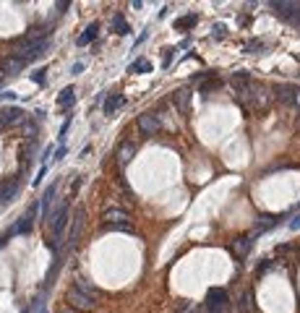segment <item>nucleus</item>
Wrapping results in <instances>:
<instances>
[{
	"mask_svg": "<svg viewBox=\"0 0 300 313\" xmlns=\"http://www.w3.org/2000/svg\"><path fill=\"white\" fill-rule=\"evenodd\" d=\"M84 217H86V209H84V206H79V209L73 211V217H71V230H68V248H73V246H76L79 235H81V230H84Z\"/></svg>",
	"mask_w": 300,
	"mask_h": 313,
	"instance_id": "4",
	"label": "nucleus"
},
{
	"mask_svg": "<svg viewBox=\"0 0 300 313\" xmlns=\"http://www.w3.org/2000/svg\"><path fill=\"white\" fill-rule=\"evenodd\" d=\"M245 50H248V52H259V50H264V44L256 40V42H248V44H245Z\"/></svg>",
	"mask_w": 300,
	"mask_h": 313,
	"instance_id": "31",
	"label": "nucleus"
},
{
	"mask_svg": "<svg viewBox=\"0 0 300 313\" xmlns=\"http://www.w3.org/2000/svg\"><path fill=\"white\" fill-rule=\"evenodd\" d=\"M232 86H235V83H248L251 81V76H248V71H238V73H232Z\"/></svg>",
	"mask_w": 300,
	"mask_h": 313,
	"instance_id": "28",
	"label": "nucleus"
},
{
	"mask_svg": "<svg viewBox=\"0 0 300 313\" xmlns=\"http://www.w3.org/2000/svg\"><path fill=\"white\" fill-rule=\"evenodd\" d=\"M112 29H115V34H120V37L131 34V26L125 24V19L120 16V13H115V16H112Z\"/></svg>",
	"mask_w": 300,
	"mask_h": 313,
	"instance_id": "21",
	"label": "nucleus"
},
{
	"mask_svg": "<svg viewBox=\"0 0 300 313\" xmlns=\"http://www.w3.org/2000/svg\"><path fill=\"white\" fill-rule=\"evenodd\" d=\"M191 99H193L191 89H178L175 94H172V102H175V107L183 112V115H188V112H191Z\"/></svg>",
	"mask_w": 300,
	"mask_h": 313,
	"instance_id": "11",
	"label": "nucleus"
},
{
	"mask_svg": "<svg viewBox=\"0 0 300 313\" xmlns=\"http://www.w3.org/2000/svg\"><path fill=\"white\" fill-rule=\"evenodd\" d=\"M290 24H292V26H298V29H300V8L295 11V16H292V19H290Z\"/></svg>",
	"mask_w": 300,
	"mask_h": 313,
	"instance_id": "36",
	"label": "nucleus"
},
{
	"mask_svg": "<svg viewBox=\"0 0 300 313\" xmlns=\"http://www.w3.org/2000/svg\"><path fill=\"white\" fill-rule=\"evenodd\" d=\"M58 271H60V258H55L52 261V269H50V274H47V279H44V285H42V292H47V290L55 285V277H58Z\"/></svg>",
	"mask_w": 300,
	"mask_h": 313,
	"instance_id": "22",
	"label": "nucleus"
},
{
	"mask_svg": "<svg viewBox=\"0 0 300 313\" xmlns=\"http://www.w3.org/2000/svg\"><path fill=\"white\" fill-rule=\"evenodd\" d=\"M292 107L298 110V115H300V89L295 91V99H292Z\"/></svg>",
	"mask_w": 300,
	"mask_h": 313,
	"instance_id": "34",
	"label": "nucleus"
},
{
	"mask_svg": "<svg viewBox=\"0 0 300 313\" xmlns=\"http://www.w3.org/2000/svg\"><path fill=\"white\" fill-rule=\"evenodd\" d=\"M123 107V94H110L107 99H104V115H115V112Z\"/></svg>",
	"mask_w": 300,
	"mask_h": 313,
	"instance_id": "18",
	"label": "nucleus"
},
{
	"mask_svg": "<svg viewBox=\"0 0 300 313\" xmlns=\"http://www.w3.org/2000/svg\"><path fill=\"white\" fill-rule=\"evenodd\" d=\"M149 71H152V63L146 58H139L136 63L128 65V73H149Z\"/></svg>",
	"mask_w": 300,
	"mask_h": 313,
	"instance_id": "23",
	"label": "nucleus"
},
{
	"mask_svg": "<svg viewBox=\"0 0 300 313\" xmlns=\"http://www.w3.org/2000/svg\"><path fill=\"white\" fill-rule=\"evenodd\" d=\"M63 157H65V146H60V149L55 151V157H52V162H60Z\"/></svg>",
	"mask_w": 300,
	"mask_h": 313,
	"instance_id": "33",
	"label": "nucleus"
},
{
	"mask_svg": "<svg viewBox=\"0 0 300 313\" xmlns=\"http://www.w3.org/2000/svg\"><path fill=\"white\" fill-rule=\"evenodd\" d=\"M300 8V3H284V0H274L272 3V11H274V16H280V19H292L295 16V11Z\"/></svg>",
	"mask_w": 300,
	"mask_h": 313,
	"instance_id": "13",
	"label": "nucleus"
},
{
	"mask_svg": "<svg viewBox=\"0 0 300 313\" xmlns=\"http://www.w3.org/2000/svg\"><path fill=\"white\" fill-rule=\"evenodd\" d=\"M24 120H26V112L24 110L5 107V110H0V131H3V128H13V125H19V123H24Z\"/></svg>",
	"mask_w": 300,
	"mask_h": 313,
	"instance_id": "6",
	"label": "nucleus"
},
{
	"mask_svg": "<svg viewBox=\"0 0 300 313\" xmlns=\"http://www.w3.org/2000/svg\"><path fill=\"white\" fill-rule=\"evenodd\" d=\"M24 133H29V139H32L34 141V133H37V123H34V120H24Z\"/></svg>",
	"mask_w": 300,
	"mask_h": 313,
	"instance_id": "30",
	"label": "nucleus"
},
{
	"mask_svg": "<svg viewBox=\"0 0 300 313\" xmlns=\"http://www.w3.org/2000/svg\"><path fill=\"white\" fill-rule=\"evenodd\" d=\"M73 99H76V89H73V86H65V89L58 94V104H60V107H71Z\"/></svg>",
	"mask_w": 300,
	"mask_h": 313,
	"instance_id": "20",
	"label": "nucleus"
},
{
	"mask_svg": "<svg viewBox=\"0 0 300 313\" xmlns=\"http://www.w3.org/2000/svg\"><path fill=\"white\" fill-rule=\"evenodd\" d=\"M136 125H139L141 136H154V133H160V118H157L154 112H144V115H139Z\"/></svg>",
	"mask_w": 300,
	"mask_h": 313,
	"instance_id": "9",
	"label": "nucleus"
},
{
	"mask_svg": "<svg viewBox=\"0 0 300 313\" xmlns=\"http://www.w3.org/2000/svg\"><path fill=\"white\" fill-rule=\"evenodd\" d=\"M220 83H222V81H217V79H214V76H212V79H209L206 83H201V94H209V91H214V89H220Z\"/></svg>",
	"mask_w": 300,
	"mask_h": 313,
	"instance_id": "29",
	"label": "nucleus"
},
{
	"mask_svg": "<svg viewBox=\"0 0 300 313\" xmlns=\"http://www.w3.org/2000/svg\"><path fill=\"white\" fill-rule=\"evenodd\" d=\"M102 219H104V225H120V222H131V214L125 209H115L112 206V209H107L102 214Z\"/></svg>",
	"mask_w": 300,
	"mask_h": 313,
	"instance_id": "15",
	"label": "nucleus"
},
{
	"mask_svg": "<svg viewBox=\"0 0 300 313\" xmlns=\"http://www.w3.org/2000/svg\"><path fill=\"white\" fill-rule=\"evenodd\" d=\"M107 232H133V225L131 222H120V225H104Z\"/></svg>",
	"mask_w": 300,
	"mask_h": 313,
	"instance_id": "26",
	"label": "nucleus"
},
{
	"mask_svg": "<svg viewBox=\"0 0 300 313\" xmlns=\"http://www.w3.org/2000/svg\"><path fill=\"white\" fill-rule=\"evenodd\" d=\"M295 91H298L295 83H277V86H274V97L280 99V102H284V104H292Z\"/></svg>",
	"mask_w": 300,
	"mask_h": 313,
	"instance_id": "14",
	"label": "nucleus"
},
{
	"mask_svg": "<svg viewBox=\"0 0 300 313\" xmlns=\"http://www.w3.org/2000/svg\"><path fill=\"white\" fill-rule=\"evenodd\" d=\"M73 287H76L79 292H84V295L92 297V300L100 303V290H97V287L92 285V282H86V279H76V282H73Z\"/></svg>",
	"mask_w": 300,
	"mask_h": 313,
	"instance_id": "17",
	"label": "nucleus"
},
{
	"mask_svg": "<svg viewBox=\"0 0 300 313\" xmlns=\"http://www.w3.org/2000/svg\"><path fill=\"white\" fill-rule=\"evenodd\" d=\"M65 300H68L71 308H76V311H89V308H94V305H97V300H92V297L84 295V292H79L76 287H71L68 292H65Z\"/></svg>",
	"mask_w": 300,
	"mask_h": 313,
	"instance_id": "5",
	"label": "nucleus"
},
{
	"mask_svg": "<svg viewBox=\"0 0 300 313\" xmlns=\"http://www.w3.org/2000/svg\"><path fill=\"white\" fill-rule=\"evenodd\" d=\"M5 243H8V238H5V235H3V232H0V248H3V246H5Z\"/></svg>",
	"mask_w": 300,
	"mask_h": 313,
	"instance_id": "39",
	"label": "nucleus"
},
{
	"mask_svg": "<svg viewBox=\"0 0 300 313\" xmlns=\"http://www.w3.org/2000/svg\"><path fill=\"white\" fill-rule=\"evenodd\" d=\"M238 311H240V313H251V311H253V292H243Z\"/></svg>",
	"mask_w": 300,
	"mask_h": 313,
	"instance_id": "25",
	"label": "nucleus"
},
{
	"mask_svg": "<svg viewBox=\"0 0 300 313\" xmlns=\"http://www.w3.org/2000/svg\"><path fill=\"white\" fill-rule=\"evenodd\" d=\"M0 99H16V91H3V94H0Z\"/></svg>",
	"mask_w": 300,
	"mask_h": 313,
	"instance_id": "37",
	"label": "nucleus"
},
{
	"mask_svg": "<svg viewBox=\"0 0 300 313\" xmlns=\"http://www.w3.org/2000/svg\"><path fill=\"white\" fill-rule=\"evenodd\" d=\"M97 29H100V24H97V21H94V24H89V26L84 29V34H81L79 40H76L79 47H86L89 42H94V40H97Z\"/></svg>",
	"mask_w": 300,
	"mask_h": 313,
	"instance_id": "19",
	"label": "nucleus"
},
{
	"mask_svg": "<svg viewBox=\"0 0 300 313\" xmlns=\"http://www.w3.org/2000/svg\"><path fill=\"white\" fill-rule=\"evenodd\" d=\"M191 313H199V308H193V311H191Z\"/></svg>",
	"mask_w": 300,
	"mask_h": 313,
	"instance_id": "40",
	"label": "nucleus"
},
{
	"mask_svg": "<svg viewBox=\"0 0 300 313\" xmlns=\"http://www.w3.org/2000/svg\"><path fill=\"white\" fill-rule=\"evenodd\" d=\"M251 246H253V238L251 235H240V238H235V243L230 246V253L235 261H245V256L251 253Z\"/></svg>",
	"mask_w": 300,
	"mask_h": 313,
	"instance_id": "7",
	"label": "nucleus"
},
{
	"mask_svg": "<svg viewBox=\"0 0 300 313\" xmlns=\"http://www.w3.org/2000/svg\"><path fill=\"white\" fill-rule=\"evenodd\" d=\"M196 21H199V16H193V13H188V16H180L175 21V29H180V32H183V29H193V26H196Z\"/></svg>",
	"mask_w": 300,
	"mask_h": 313,
	"instance_id": "24",
	"label": "nucleus"
},
{
	"mask_svg": "<svg viewBox=\"0 0 300 313\" xmlns=\"http://www.w3.org/2000/svg\"><path fill=\"white\" fill-rule=\"evenodd\" d=\"M193 308H196V305H193L191 300H178L175 303V313H191Z\"/></svg>",
	"mask_w": 300,
	"mask_h": 313,
	"instance_id": "27",
	"label": "nucleus"
},
{
	"mask_svg": "<svg viewBox=\"0 0 300 313\" xmlns=\"http://www.w3.org/2000/svg\"><path fill=\"white\" fill-rule=\"evenodd\" d=\"M34 214H37V204H32V206H29V211H26V214L24 217H19V222H13L11 227H8V230H5L3 235H5V238H16V235H24V232H29V230H32V222H34Z\"/></svg>",
	"mask_w": 300,
	"mask_h": 313,
	"instance_id": "3",
	"label": "nucleus"
},
{
	"mask_svg": "<svg viewBox=\"0 0 300 313\" xmlns=\"http://www.w3.org/2000/svg\"><path fill=\"white\" fill-rule=\"evenodd\" d=\"M133 154H136V146H133L131 141H120L118 149H115V162H118V167H125L133 159Z\"/></svg>",
	"mask_w": 300,
	"mask_h": 313,
	"instance_id": "10",
	"label": "nucleus"
},
{
	"mask_svg": "<svg viewBox=\"0 0 300 313\" xmlns=\"http://www.w3.org/2000/svg\"><path fill=\"white\" fill-rule=\"evenodd\" d=\"M68 128H71V118H68V120H65V123H63V125H60V136H58V139H60V141H63V139H65V133H68Z\"/></svg>",
	"mask_w": 300,
	"mask_h": 313,
	"instance_id": "32",
	"label": "nucleus"
},
{
	"mask_svg": "<svg viewBox=\"0 0 300 313\" xmlns=\"http://www.w3.org/2000/svg\"><path fill=\"white\" fill-rule=\"evenodd\" d=\"M19 188H21V178L19 175H13L5 183H0V204H11L13 198L19 196Z\"/></svg>",
	"mask_w": 300,
	"mask_h": 313,
	"instance_id": "8",
	"label": "nucleus"
},
{
	"mask_svg": "<svg viewBox=\"0 0 300 313\" xmlns=\"http://www.w3.org/2000/svg\"><path fill=\"white\" fill-rule=\"evenodd\" d=\"M290 230H300V214H298V217L290 222Z\"/></svg>",
	"mask_w": 300,
	"mask_h": 313,
	"instance_id": "38",
	"label": "nucleus"
},
{
	"mask_svg": "<svg viewBox=\"0 0 300 313\" xmlns=\"http://www.w3.org/2000/svg\"><path fill=\"white\" fill-rule=\"evenodd\" d=\"M282 219H284V214H282V217H272V214H264V217L259 219V225L253 227L251 238H259V235H264L266 230H272V227H277V225H282Z\"/></svg>",
	"mask_w": 300,
	"mask_h": 313,
	"instance_id": "12",
	"label": "nucleus"
},
{
	"mask_svg": "<svg viewBox=\"0 0 300 313\" xmlns=\"http://www.w3.org/2000/svg\"><path fill=\"white\" fill-rule=\"evenodd\" d=\"M24 60H19V58H5V63L3 65H0V76H16L19 71H24Z\"/></svg>",
	"mask_w": 300,
	"mask_h": 313,
	"instance_id": "16",
	"label": "nucleus"
},
{
	"mask_svg": "<svg viewBox=\"0 0 300 313\" xmlns=\"http://www.w3.org/2000/svg\"><path fill=\"white\" fill-rule=\"evenodd\" d=\"M230 308V295L224 287H212L206 292V311L209 313H227Z\"/></svg>",
	"mask_w": 300,
	"mask_h": 313,
	"instance_id": "2",
	"label": "nucleus"
},
{
	"mask_svg": "<svg viewBox=\"0 0 300 313\" xmlns=\"http://www.w3.org/2000/svg\"><path fill=\"white\" fill-rule=\"evenodd\" d=\"M44 71H37V73H32V81H37V83H44V76H42Z\"/></svg>",
	"mask_w": 300,
	"mask_h": 313,
	"instance_id": "35",
	"label": "nucleus"
},
{
	"mask_svg": "<svg viewBox=\"0 0 300 313\" xmlns=\"http://www.w3.org/2000/svg\"><path fill=\"white\" fill-rule=\"evenodd\" d=\"M68 214H71V198L60 204L58 209L52 211V217H50V227H52V240H50V246H52V248L58 246L60 235H63V227L68 225Z\"/></svg>",
	"mask_w": 300,
	"mask_h": 313,
	"instance_id": "1",
	"label": "nucleus"
}]
</instances>
